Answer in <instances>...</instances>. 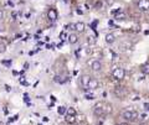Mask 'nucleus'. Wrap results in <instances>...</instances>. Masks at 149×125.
<instances>
[{"label": "nucleus", "mask_w": 149, "mask_h": 125, "mask_svg": "<svg viewBox=\"0 0 149 125\" xmlns=\"http://www.w3.org/2000/svg\"><path fill=\"white\" fill-rule=\"evenodd\" d=\"M1 63H3L4 66H6V67H10V66H11V61H10V60H9V61H5V60H3V61H1Z\"/></svg>", "instance_id": "18"}, {"label": "nucleus", "mask_w": 149, "mask_h": 125, "mask_svg": "<svg viewBox=\"0 0 149 125\" xmlns=\"http://www.w3.org/2000/svg\"><path fill=\"white\" fill-rule=\"evenodd\" d=\"M62 1H63V3H66V4H67V3H70V0H62Z\"/></svg>", "instance_id": "33"}, {"label": "nucleus", "mask_w": 149, "mask_h": 125, "mask_svg": "<svg viewBox=\"0 0 149 125\" xmlns=\"http://www.w3.org/2000/svg\"><path fill=\"white\" fill-rule=\"evenodd\" d=\"M74 30L78 31V32H83L85 31V24H83L82 21L76 22V24H74Z\"/></svg>", "instance_id": "10"}, {"label": "nucleus", "mask_w": 149, "mask_h": 125, "mask_svg": "<svg viewBox=\"0 0 149 125\" xmlns=\"http://www.w3.org/2000/svg\"><path fill=\"white\" fill-rule=\"evenodd\" d=\"M144 35H149V30H145V31H144Z\"/></svg>", "instance_id": "32"}, {"label": "nucleus", "mask_w": 149, "mask_h": 125, "mask_svg": "<svg viewBox=\"0 0 149 125\" xmlns=\"http://www.w3.org/2000/svg\"><path fill=\"white\" fill-rule=\"evenodd\" d=\"M77 14H80V15H82V14H83V13H82V11H81V10H80V9H77Z\"/></svg>", "instance_id": "29"}, {"label": "nucleus", "mask_w": 149, "mask_h": 125, "mask_svg": "<svg viewBox=\"0 0 149 125\" xmlns=\"http://www.w3.org/2000/svg\"><path fill=\"white\" fill-rule=\"evenodd\" d=\"M87 88H89V89H96V88H98V82L94 78H91L89 83L87 84Z\"/></svg>", "instance_id": "9"}, {"label": "nucleus", "mask_w": 149, "mask_h": 125, "mask_svg": "<svg viewBox=\"0 0 149 125\" xmlns=\"http://www.w3.org/2000/svg\"><path fill=\"white\" fill-rule=\"evenodd\" d=\"M144 118H145V114H142V115H140V119H142V120H143V119H144Z\"/></svg>", "instance_id": "30"}, {"label": "nucleus", "mask_w": 149, "mask_h": 125, "mask_svg": "<svg viewBox=\"0 0 149 125\" xmlns=\"http://www.w3.org/2000/svg\"><path fill=\"white\" fill-rule=\"evenodd\" d=\"M118 125H129V124H128V123H119Z\"/></svg>", "instance_id": "31"}, {"label": "nucleus", "mask_w": 149, "mask_h": 125, "mask_svg": "<svg viewBox=\"0 0 149 125\" xmlns=\"http://www.w3.org/2000/svg\"><path fill=\"white\" fill-rule=\"evenodd\" d=\"M54 80H55L56 83L63 84V83H66V82L68 80V77H62V76H55V77H54Z\"/></svg>", "instance_id": "8"}, {"label": "nucleus", "mask_w": 149, "mask_h": 125, "mask_svg": "<svg viewBox=\"0 0 149 125\" xmlns=\"http://www.w3.org/2000/svg\"><path fill=\"white\" fill-rule=\"evenodd\" d=\"M47 17L51 20V21H56L57 20V11L55 9H50L47 11Z\"/></svg>", "instance_id": "5"}, {"label": "nucleus", "mask_w": 149, "mask_h": 125, "mask_svg": "<svg viewBox=\"0 0 149 125\" xmlns=\"http://www.w3.org/2000/svg\"><path fill=\"white\" fill-rule=\"evenodd\" d=\"M66 115H71V116H76V110L74 108H66Z\"/></svg>", "instance_id": "14"}, {"label": "nucleus", "mask_w": 149, "mask_h": 125, "mask_svg": "<svg viewBox=\"0 0 149 125\" xmlns=\"http://www.w3.org/2000/svg\"><path fill=\"white\" fill-rule=\"evenodd\" d=\"M57 113H59L60 115H65L66 114V108L65 107H59L57 108Z\"/></svg>", "instance_id": "17"}, {"label": "nucleus", "mask_w": 149, "mask_h": 125, "mask_svg": "<svg viewBox=\"0 0 149 125\" xmlns=\"http://www.w3.org/2000/svg\"><path fill=\"white\" fill-rule=\"evenodd\" d=\"M67 29H70V30H74V24H70V25H67L66 26V30Z\"/></svg>", "instance_id": "23"}, {"label": "nucleus", "mask_w": 149, "mask_h": 125, "mask_svg": "<svg viewBox=\"0 0 149 125\" xmlns=\"http://www.w3.org/2000/svg\"><path fill=\"white\" fill-rule=\"evenodd\" d=\"M144 109L149 110V104H148V103H145V104H144Z\"/></svg>", "instance_id": "25"}, {"label": "nucleus", "mask_w": 149, "mask_h": 125, "mask_svg": "<svg viewBox=\"0 0 149 125\" xmlns=\"http://www.w3.org/2000/svg\"><path fill=\"white\" fill-rule=\"evenodd\" d=\"M5 88H6V91H8V92H10V91H11V88H10V87H9V86H8V84H6V86H5Z\"/></svg>", "instance_id": "27"}, {"label": "nucleus", "mask_w": 149, "mask_h": 125, "mask_svg": "<svg viewBox=\"0 0 149 125\" xmlns=\"http://www.w3.org/2000/svg\"><path fill=\"white\" fill-rule=\"evenodd\" d=\"M3 16H4V13H3V10H1V9H0V20H1V19H3Z\"/></svg>", "instance_id": "26"}, {"label": "nucleus", "mask_w": 149, "mask_h": 125, "mask_svg": "<svg viewBox=\"0 0 149 125\" xmlns=\"http://www.w3.org/2000/svg\"><path fill=\"white\" fill-rule=\"evenodd\" d=\"M139 125H147V124H144V123H143V124H139Z\"/></svg>", "instance_id": "35"}, {"label": "nucleus", "mask_w": 149, "mask_h": 125, "mask_svg": "<svg viewBox=\"0 0 149 125\" xmlns=\"http://www.w3.org/2000/svg\"><path fill=\"white\" fill-rule=\"evenodd\" d=\"M94 6H96V9H101V8H102V1H97V3L94 4Z\"/></svg>", "instance_id": "21"}, {"label": "nucleus", "mask_w": 149, "mask_h": 125, "mask_svg": "<svg viewBox=\"0 0 149 125\" xmlns=\"http://www.w3.org/2000/svg\"><path fill=\"white\" fill-rule=\"evenodd\" d=\"M60 37H61V40H65L66 37H67V35H66V32L65 31H62L61 33H60Z\"/></svg>", "instance_id": "22"}, {"label": "nucleus", "mask_w": 149, "mask_h": 125, "mask_svg": "<svg viewBox=\"0 0 149 125\" xmlns=\"http://www.w3.org/2000/svg\"><path fill=\"white\" fill-rule=\"evenodd\" d=\"M66 121L68 123V124H74V121H76V118L74 116H71V115H66Z\"/></svg>", "instance_id": "15"}, {"label": "nucleus", "mask_w": 149, "mask_h": 125, "mask_svg": "<svg viewBox=\"0 0 149 125\" xmlns=\"http://www.w3.org/2000/svg\"><path fill=\"white\" fill-rule=\"evenodd\" d=\"M116 19L117 20H124L126 19V14H123V11H120L118 14H116Z\"/></svg>", "instance_id": "16"}, {"label": "nucleus", "mask_w": 149, "mask_h": 125, "mask_svg": "<svg viewBox=\"0 0 149 125\" xmlns=\"http://www.w3.org/2000/svg\"><path fill=\"white\" fill-rule=\"evenodd\" d=\"M0 125H6V124H5L4 121H0Z\"/></svg>", "instance_id": "34"}, {"label": "nucleus", "mask_w": 149, "mask_h": 125, "mask_svg": "<svg viewBox=\"0 0 149 125\" xmlns=\"http://www.w3.org/2000/svg\"><path fill=\"white\" fill-rule=\"evenodd\" d=\"M5 50H6V46H5V44H0V53L5 52Z\"/></svg>", "instance_id": "20"}, {"label": "nucleus", "mask_w": 149, "mask_h": 125, "mask_svg": "<svg viewBox=\"0 0 149 125\" xmlns=\"http://www.w3.org/2000/svg\"><path fill=\"white\" fill-rule=\"evenodd\" d=\"M138 8L143 11L149 10V0H139L138 1Z\"/></svg>", "instance_id": "4"}, {"label": "nucleus", "mask_w": 149, "mask_h": 125, "mask_svg": "<svg viewBox=\"0 0 149 125\" xmlns=\"http://www.w3.org/2000/svg\"><path fill=\"white\" fill-rule=\"evenodd\" d=\"M11 16H13V17H14V19H16V16H17V14H16V13H15V11H13V14H11Z\"/></svg>", "instance_id": "28"}, {"label": "nucleus", "mask_w": 149, "mask_h": 125, "mask_svg": "<svg viewBox=\"0 0 149 125\" xmlns=\"http://www.w3.org/2000/svg\"><path fill=\"white\" fill-rule=\"evenodd\" d=\"M91 68L94 71V72H97V71H101V68H102V63L100 62V61H93V62L91 63Z\"/></svg>", "instance_id": "6"}, {"label": "nucleus", "mask_w": 149, "mask_h": 125, "mask_svg": "<svg viewBox=\"0 0 149 125\" xmlns=\"http://www.w3.org/2000/svg\"><path fill=\"white\" fill-rule=\"evenodd\" d=\"M91 76H88V74H85V76H82L81 77V84L83 86V87H86L87 88V84L89 83V80H91Z\"/></svg>", "instance_id": "7"}, {"label": "nucleus", "mask_w": 149, "mask_h": 125, "mask_svg": "<svg viewBox=\"0 0 149 125\" xmlns=\"http://www.w3.org/2000/svg\"><path fill=\"white\" fill-rule=\"evenodd\" d=\"M112 76H113V78L117 79V80H122V79L124 78V76H126V71L122 67H117V68L113 69Z\"/></svg>", "instance_id": "2"}, {"label": "nucleus", "mask_w": 149, "mask_h": 125, "mask_svg": "<svg viewBox=\"0 0 149 125\" xmlns=\"http://www.w3.org/2000/svg\"><path fill=\"white\" fill-rule=\"evenodd\" d=\"M140 71H142L143 74H149V62L144 63V64L140 67Z\"/></svg>", "instance_id": "13"}, {"label": "nucleus", "mask_w": 149, "mask_h": 125, "mask_svg": "<svg viewBox=\"0 0 149 125\" xmlns=\"http://www.w3.org/2000/svg\"><path fill=\"white\" fill-rule=\"evenodd\" d=\"M67 38H68V42H70L71 45H74V44L78 42V36H77L76 33H71Z\"/></svg>", "instance_id": "11"}, {"label": "nucleus", "mask_w": 149, "mask_h": 125, "mask_svg": "<svg viewBox=\"0 0 149 125\" xmlns=\"http://www.w3.org/2000/svg\"><path fill=\"white\" fill-rule=\"evenodd\" d=\"M85 98H86L87 100H93V99H94V95H93V94H86Z\"/></svg>", "instance_id": "19"}, {"label": "nucleus", "mask_w": 149, "mask_h": 125, "mask_svg": "<svg viewBox=\"0 0 149 125\" xmlns=\"http://www.w3.org/2000/svg\"><path fill=\"white\" fill-rule=\"evenodd\" d=\"M103 103H98V104L94 105V114L97 116H103L107 111H111V105H107V108H103Z\"/></svg>", "instance_id": "1"}, {"label": "nucleus", "mask_w": 149, "mask_h": 125, "mask_svg": "<svg viewBox=\"0 0 149 125\" xmlns=\"http://www.w3.org/2000/svg\"><path fill=\"white\" fill-rule=\"evenodd\" d=\"M116 41V36L113 35V33H108V35H106V42L107 44H113Z\"/></svg>", "instance_id": "12"}, {"label": "nucleus", "mask_w": 149, "mask_h": 125, "mask_svg": "<svg viewBox=\"0 0 149 125\" xmlns=\"http://www.w3.org/2000/svg\"><path fill=\"white\" fill-rule=\"evenodd\" d=\"M113 3H114V0H107V4H108V5H112Z\"/></svg>", "instance_id": "24"}, {"label": "nucleus", "mask_w": 149, "mask_h": 125, "mask_svg": "<svg viewBox=\"0 0 149 125\" xmlns=\"http://www.w3.org/2000/svg\"><path fill=\"white\" fill-rule=\"evenodd\" d=\"M123 118H124L126 120L134 121V120H137V118H138V113L134 111V110H126V111H123Z\"/></svg>", "instance_id": "3"}]
</instances>
